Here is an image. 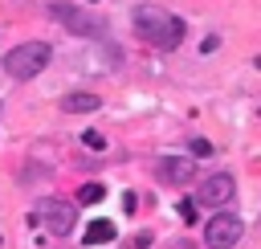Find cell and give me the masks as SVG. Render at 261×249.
Returning <instances> with one entry per match:
<instances>
[{
    "label": "cell",
    "mask_w": 261,
    "mask_h": 249,
    "mask_svg": "<svg viewBox=\"0 0 261 249\" xmlns=\"http://www.w3.org/2000/svg\"><path fill=\"white\" fill-rule=\"evenodd\" d=\"M130 24H135V37L151 49H175L184 41V20L167 8H159V4H139Z\"/></svg>",
    "instance_id": "1"
},
{
    "label": "cell",
    "mask_w": 261,
    "mask_h": 249,
    "mask_svg": "<svg viewBox=\"0 0 261 249\" xmlns=\"http://www.w3.org/2000/svg\"><path fill=\"white\" fill-rule=\"evenodd\" d=\"M82 143H86L90 151H102V147H106V139H102L98 131H86V135H82Z\"/></svg>",
    "instance_id": "11"
},
{
    "label": "cell",
    "mask_w": 261,
    "mask_h": 249,
    "mask_svg": "<svg viewBox=\"0 0 261 249\" xmlns=\"http://www.w3.org/2000/svg\"><path fill=\"white\" fill-rule=\"evenodd\" d=\"M155 176H159L163 184H171V188H184V184H192V176H196V159L163 155V159L155 163Z\"/></svg>",
    "instance_id": "7"
},
{
    "label": "cell",
    "mask_w": 261,
    "mask_h": 249,
    "mask_svg": "<svg viewBox=\"0 0 261 249\" xmlns=\"http://www.w3.org/2000/svg\"><path fill=\"white\" fill-rule=\"evenodd\" d=\"M179 216H184V220H196V204L184 200V204H179Z\"/></svg>",
    "instance_id": "12"
},
{
    "label": "cell",
    "mask_w": 261,
    "mask_h": 249,
    "mask_svg": "<svg viewBox=\"0 0 261 249\" xmlns=\"http://www.w3.org/2000/svg\"><path fill=\"white\" fill-rule=\"evenodd\" d=\"M98 94H86V90H77V94H65L61 98V110L65 114H90V110H98Z\"/></svg>",
    "instance_id": "8"
},
{
    "label": "cell",
    "mask_w": 261,
    "mask_h": 249,
    "mask_svg": "<svg viewBox=\"0 0 261 249\" xmlns=\"http://www.w3.org/2000/svg\"><path fill=\"white\" fill-rule=\"evenodd\" d=\"M53 12V20H61L69 33H77V37H102V20L98 16H90V12H82V8H73V4H53L49 8Z\"/></svg>",
    "instance_id": "6"
},
{
    "label": "cell",
    "mask_w": 261,
    "mask_h": 249,
    "mask_svg": "<svg viewBox=\"0 0 261 249\" xmlns=\"http://www.w3.org/2000/svg\"><path fill=\"white\" fill-rule=\"evenodd\" d=\"M114 233H118V229H114V220H90V229L82 233V241H86V245H110V241H114Z\"/></svg>",
    "instance_id": "9"
},
{
    "label": "cell",
    "mask_w": 261,
    "mask_h": 249,
    "mask_svg": "<svg viewBox=\"0 0 261 249\" xmlns=\"http://www.w3.org/2000/svg\"><path fill=\"white\" fill-rule=\"evenodd\" d=\"M241 233H245V225H241V216H232V212H216V216L204 225L208 249H232V245L241 241Z\"/></svg>",
    "instance_id": "4"
},
{
    "label": "cell",
    "mask_w": 261,
    "mask_h": 249,
    "mask_svg": "<svg viewBox=\"0 0 261 249\" xmlns=\"http://www.w3.org/2000/svg\"><path fill=\"white\" fill-rule=\"evenodd\" d=\"M33 212H37V220H41V225H45L49 233H57V237L73 233V225H77V212H73V204L57 200V196H41Z\"/></svg>",
    "instance_id": "3"
},
{
    "label": "cell",
    "mask_w": 261,
    "mask_h": 249,
    "mask_svg": "<svg viewBox=\"0 0 261 249\" xmlns=\"http://www.w3.org/2000/svg\"><path fill=\"white\" fill-rule=\"evenodd\" d=\"M208 151H212V147H208L204 139H192V155H208Z\"/></svg>",
    "instance_id": "13"
},
{
    "label": "cell",
    "mask_w": 261,
    "mask_h": 249,
    "mask_svg": "<svg viewBox=\"0 0 261 249\" xmlns=\"http://www.w3.org/2000/svg\"><path fill=\"white\" fill-rule=\"evenodd\" d=\"M102 196H106L102 184H82V188H77V200H82V204H98Z\"/></svg>",
    "instance_id": "10"
},
{
    "label": "cell",
    "mask_w": 261,
    "mask_h": 249,
    "mask_svg": "<svg viewBox=\"0 0 261 249\" xmlns=\"http://www.w3.org/2000/svg\"><path fill=\"white\" fill-rule=\"evenodd\" d=\"M45 65H49V45L45 41H24V45H16V49L4 53V73L16 78V82L37 78Z\"/></svg>",
    "instance_id": "2"
},
{
    "label": "cell",
    "mask_w": 261,
    "mask_h": 249,
    "mask_svg": "<svg viewBox=\"0 0 261 249\" xmlns=\"http://www.w3.org/2000/svg\"><path fill=\"white\" fill-rule=\"evenodd\" d=\"M232 196H237V180L228 171H216L196 188V204H204V208H224Z\"/></svg>",
    "instance_id": "5"
}]
</instances>
